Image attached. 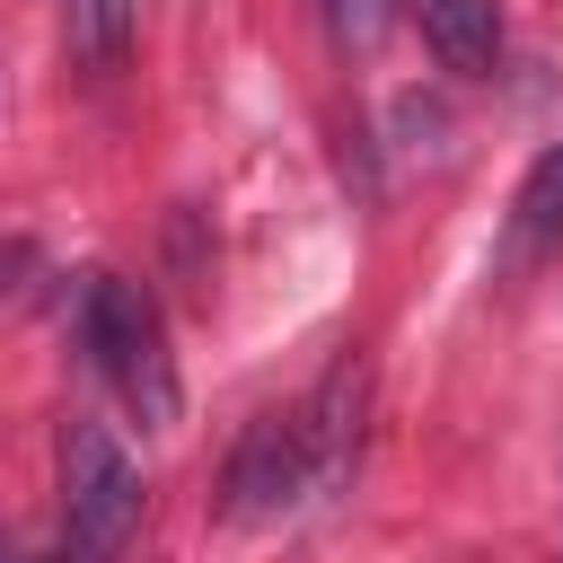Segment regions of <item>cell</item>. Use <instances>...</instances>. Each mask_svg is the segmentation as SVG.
<instances>
[{
  "mask_svg": "<svg viewBox=\"0 0 563 563\" xmlns=\"http://www.w3.org/2000/svg\"><path fill=\"white\" fill-rule=\"evenodd\" d=\"M317 26H325L334 53H369L396 26V0H317Z\"/></svg>",
  "mask_w": 563,
  "mask_h": 563,
  "instance_id": "8",
  "label": "cell"
},
{
  "mask_svg": "<svg viewBox=\"0 0 563 563\" xmlns=\"http://www.w3.org/2000/svg\"><path fill=\"white\" fill-rule=\"evenodd\" d=\"M79 343L97 361V378L141 413V431L176 422V352H167V317L141 282L123 273H88L79 282Z\"/></svg>",
  "mask_w": 563,
  "mask_h": 563,
  "instance_id": "1",
  "label": "cell"
},
{
  "mask_svg": "<svg viewBox=\"0 0 563 563\" xmlns=\"http://www.w3.org/2000/svg\"><path fill=\"white\" fill-rule=\"evenodd\" d=\"M141 528V466L106 422L62 431V545L70 554H114Z\"/></svg>",
  "mask_w": 563,
  "mask_h": 563,
  "instance_id": "2",
  "label": "cell"
},
{
  "mask_svg": "<svg viewBox=\"0 0 563 563\" xmlns=\"http://www.w3.org/2000/svg\"><path fill=\"white\" fill-rule=\"evenodd\" d=\"M299 493H317V466H308V422L299 413H255L229 449V510L238 519H273L290 510Z\"/></svg>",
  "mask_w": 563,
  "mask_h": 563,
  "instance_id": "3",
  "label": "cell"
},
{
  "mask_svg": "<svg viewBox=\"0 0 563 563\" xmlns=\"http://www.w3.org/2000/svg\"><path fill=\"white\" fill-rule=\"evenodd\" d=\"M563 238V141L528 167V185L510 194V238H501V264H537L545 246Z\"/></svg>",
  "mask_w": 563,
  "mask_h": 563,
  "instance_id": "6",
  "label": "cell"
},
{
  "mask_svg": "<svg viewBox=\"0 0 563 563\" xmlns=\"http://www.w3.org/2000/svg\"><path fill=\"white\" fill-rule=\"evenodd\" d=\"M141 35V0H62V44L79 70H123Z\"/></svg>",
  "mask_w": 563,
  "mask_h": 563,
  "instance_id": "7",
  "label": "cell"
},
{
  "mask_svg": "<svg viewBox=\"0 0 563 563\" xmlns=\"http://www.w3.org/2000/svg\"><path fill=\"white\" fill-rule=\"evenodd\" d=\"M299 422H308V466H317V493L352 484L361 440H369V361H361V352H343V361L317 378V396L299 405Z\"/></svg>",
  "mask_w": 563,
  "mask_h": 563,
  "instance_id": "4",
  "label": "cell"
},
{
  "mask_svg": "<svg viewBox=\"0 0 563 563\" xmlns=\"http://www.w3.org/2000/svg\"><path fill=\"white\" fill-rule=\"evenodd\" d=\"M405 9H413V26H422L440 70L484 79L501 62V0H405Z\"/></svg>",
  "mask_w": 563,
  "mask_h": 563,
  "instance_id": "5",
  "label": "cell"
}]
</instances>
